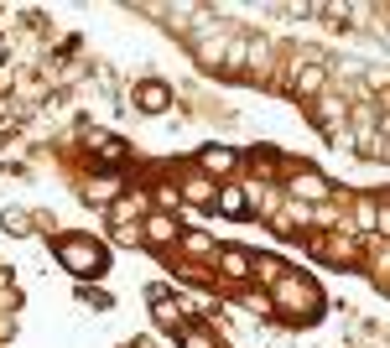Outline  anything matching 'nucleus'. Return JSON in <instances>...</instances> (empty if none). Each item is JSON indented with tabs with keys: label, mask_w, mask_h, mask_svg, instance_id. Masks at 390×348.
<instances>
[{
	"label": "nucleus",
	"mask_w": 390,
	"mask_h": 348,
	"mask_svg": "<svg viewBox=\"0 0 390 348\" xmlns=\"http://www.w3.org/2000/svg\"><path fill=\"white\" fill-rule=\"evenodd\" d=\"M146 239H151V245H167L172 239V219H151L146 224Z\"/></svg>",
	"instance_id": "7"
},
{
	"label": "nucleus",
	"mask_w": 390,
	"mask_h": 348,
	"mask_svg": "<svg viewBox=\"0 0 390 348\" xmlns=\"http://www.w3.org/2000/svg\"><path fill=\"white\" fill-rule=\"evenodd\" d=\"M219 271L229 276V281H245V276L255 271V255H245V250H224V255H219Z\"/></svg>",
	"instance_id": "3"
},
{
	"label": "nucleus",
	"mask_w": 390,
	"mask_h": 348,
	"mask_svg": "<svg viewBox=\"0 0 390 348\" xmlns=\"http://www.w3.org/2000/svg\"><path fill=\"white\" fill-rule=\"evenodd\" d=\"M213 208H219V213H229V219H239V213H245L250 203H245V193H239V187H224V193L213 198Z\"/></svg>",
	"instance_id": "5"
},
{
	"label": "nucleus",
	"mask_w": 390,
	"mask_h": 348,
	"mask_svg": "<svg viewBox=\"0 0 390 348\" xmlns=\"http://www.w3.org/2000/svg\"><path fill=\"white\" fill-rule=\"evenodd\" d=\"M167 104H172V89H167V84H141V89H136V110L161 115Z\"/></svg>",
	"instance_id": "2"
},
{
	"label": "nucleus",
	"mask_w": 390,
	"mask_h": 348,
	"mask_svg": "<svg viewBox=\"0 0 390 348\" xmlns=\"http://www.w3.org/2000/svg\"><path fill=\"white\" fill-rule=\"evenodd\" d=\"M203 167L208 172H229L234 167V151H203Z\"/></svg>",
	"instance_id": "8"
},
{
	"label": "nucleus",
	"mask_w": 390,
	"mask_h": 348,
	"mask_svg": "<svg viewBox=\"0 0 390 348\" xmlns=\"http://www.w3.org/2000/svg\"><path fill=\"white\" fill-rule=\"evenodd\" d=\"M52 250H58V260L68 265L73 276H99V271H104V250H99V245H89V239H78V234L52 239Z\"/></svg>",
	"instance_id": "1"
},
{
	"label": "nucleus",
	"mask_w": 390,
	"mask_h": 348,
	"mask_svg": "<svg viewBox=\"0 0 390 348\" xmlns=\"http://www.w3.org/2000/svg\"><path fill=\"white\" fill-rule=\"evenodd\" d=\"M291 193L297 198H328V182H322L317 172H297V177H291Z\"/></svg>",
	"instance_id": "4"
},
{
	"label": "nucleus",
	"mask_w": 390,
	"mask_h": 348,
	"mask_svg": "<svg viewBox=\"0 0 390 348\" xmlns=\"http://www.w3.org/2000/svg\"><path fill=\"white\" fill-rule=\"evenodd\" d=\"M156 317H161V328H187V317L177 312V302H172V297H156Z\"/></svg>",
	"instance_id": "6"
},
{
	"label": "nucleus",
	"mask_w": 390,
	"mask_h": 348,
	"mask_svg": "<svg viewBox=\"0 0 390 348\" xmlns=\"http://www.w3.org/2000/svg\"><path fill=\"white\" fill-rule=\"evenodd\" d=\"M380 130H385V136H390V115H385V120H380Z\"/></svg>",
	"instance_id": "9"
}]
</instances>
